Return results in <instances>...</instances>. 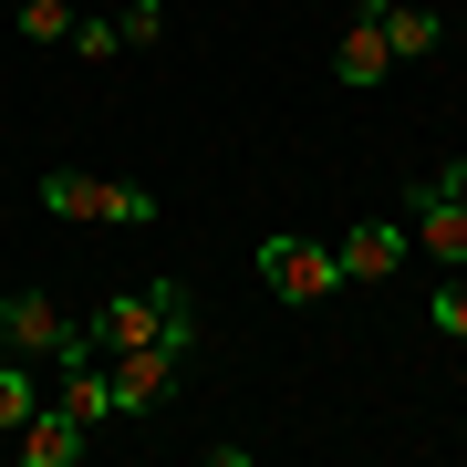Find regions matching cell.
<instances>
[{"instance_id":"1","label":"cell","mask_w":467,"mask_h":467,"mask_svg":"<svg viewBox=\"0 0 467 467\" xmlns=\"http://www.w3.org/2000/svg\"><path fill=\"white\" fill-rule=\"evenodd\" d=\"M84 322H94V343H104V353L156 343V333H167V343H198V301H187L177 270H156V281H135V291H104Z\"/></svg>"},{"instance_id":"2","label":"cell","mask_w":467,"mask_h":467,"mask_svg":"<svg viewBox=\"0 0 467 467\" xmlns=\"http://www.w3.org/2000/svg\"><path fill=\"white\" fill-rule=\"evenodd\" d=\"M250 270L291 301V312H312V301H333V291H343V260L322 250V239H291V229H281V239H260V250H250Z\"/></svg>"},{"instance_id":"3","label":"cell","mask_w":467,"mask_h":467,"mask_svg":"<svg viewBox=\"0 0 467 467\" xmlns=\"http://www.w3.org/2000/svg\"><path fill=\"white\" fill-rule=\"evenodd\" d=\"M177 353L187 343H125V353H104V374H115V416H156V405L177 395Z\"/></svg>"},{"instance_id":"4","label":"cell","mask_w":467,"mask_h":467,"mask_svg":"<svg viewBox=\"0 0 467 467\" xmlns=\"http://www.w3.org/2000/svg\"><path fill=\"white\" fill-rule=\"evenodd\" d=\"M63 333H73V312H63L52 291H32V281L0 291V353H42V364H52V353H63Z\"/></svg>"},{"instance_id":"5","label":"cell","mask_w":467,"mask_h":467,"mask_svg":"<svg viewBox=\"0 0 467 467\" xmlns=\"http://www.w3.org/2000/svg\"><path fill=\"white\" fill-rule=\"evenodd\" d=\"M405 250H416V239H405V218H353L333 260H343V281H395Z\"/></svg>"},{"instance_id":"6","label":"cell","mask_w":467,"mask_h":467,"mask_svg":"<svg viewBox=\"0 0 467 467\" xmlns=\"http://www.w3.org/2000/svg\"><path fill=\"white\" fill-rule=\"evenodd\" d=\"M405 239H416V250H436L447 270H467V208L447 198V187H416V198H405Z\"/></svg>"},{"instance_id":"7","label":"cell","mask_w":467,"mask_h":467,"mask_svg":"<svg viewBox=\"0 0 467 467\" xmlns=\"http://www.w3.org/2000/svg\"><path fill=\"white\" fill-rule=\"evenodd\" d=\"M353 11L384 32V52H395V63H426V52H447V21H436V11H405V0H353Z\"/></svg>"},{"instance_id":"8","label":"cell","mask_w":467,"mask_h":467,"mask_svg":"<svg viewBox=\"0 0 467 467\" xmlns=\"http://www.w3.org/2000/svg\"><path fill=\"white\" fill-rule=\"evenodd\" d=\"M84 457V416H73V405H32V416H21V467H73Z\"/></svg>"},{"instance_id":"9","label":"cell","mask_w":467,"mask_h":467,"mask_svg":"<svg viewBox=\"0 0 467 467\" xmlns=\"http://www.w3.org/2000/svg\"><path fill=\"white\" fill-rule=\"evenodd\" d=\"M384 73H395V52H384V32H374L364 11H353L343 32H333V84H353V94H374Z\"/></svg>"},{"instance_id":"10","label":"cell","mask_w":467,"mask_h":467,"mask_svg":"<svg viewBox=\"0 0 467 467\" xmlns=\"http://www.w3.org/2000/svg\"><path fill=\"white\" fill-rule=\"evenodd\" d=\"M52 405H73L84 426H104V416H115V374H104V364H63V384H52Z\"/></svg>"},{"instance_id":"11","label":"cell","mask_w":467,"mask_h":467,"mask_svg":"<svg viewBox=\"0 0 467 467\" xmlns=\"http://www.w3.org/2000/svg\"><path fill=\"white\" fill-rule=\"evenodd\" d=\"M32 198H42L52 218H104V177H84V167H52Z\"/></svg>"},{"instance_id":"12","label":"cell","mask_w":467,"mask_h":467,"mask_svg":"<svg viewBox=\"0 0 467 467\" xmlns=\"http://www.w3.org/2000/svg\"><path fill=\"white\" fill-rule=\"evenodd\" d=\"M104 218H115V229H156V218H167V198H156V187H125V177H104Z\"/></svg>"},{"instance_id":"13","label":"cell","mask_w":467,"mask_h":467,"mask_svg":"<svg viewBox=\"0 0 467 467\" xmlns=\"http://www.w3.org/2000/svg\"><path fill=\"white\" fill-rule=\"evenodd\" d=\"M115 32H125V52H156V42H167V0H125Z\"/></svg>"},{"instance_id":"14","label":"cell","mask_w":467,"mask_h":467,"mask_svg":"<svg viewBox=\"0 0 467 467\" xmlns=\"http://www.w3.org/2000/svg\"><path fill=\"white\" fill-rule=\"evenodd\" d=\"M21 42H73V0H21Z\"/></svg>"},{"instance_id":"15","label":"cell","mask_w":467,"mask_h":467,"mask_svg":"<svg viewBox=\"0 0 467 467\" xmlns=\"http://www.w3.org/2000/svg\"><path fill=\"white\" fill-rule=\"evenodd\" d=\"M42 405V384H32V364H0V426L21 436V416Z\"/></svg>"},{"instance_id":"16","label":"cell","mask_w":467,"mask_h":467,"mask_svg":"<svg viewBox=\"0 0 467 467\" xmlns=\"http://www.w3.org/2000/svg\"><path fill=\"white\" fill-rule=\"evenodd\" d=\"M73 52H84V63H115L125 32H115V21H73Z\"/></svg>"},{"instance_id":"17","label":"cell","mask_w":467,"mask_h":467,"mask_svg":"<svg viewBox=\"0 0 467 467\" xmlns=\"http://www.w3.org/2000/svg\"><path fill=\"white\" fill-rule=\"evenodd\" d=\"M436 333H447V343H467V281H447V291H436Z\"/></svg>"},{"instance_id":"18","label":"cell","mask_w":467,"mask_h":467,"mask_svg":"<svg viewBox=\"0 0 467 467\" xmlns=\"http://www.w3.org/2000/svg\"><path fill=\"white\" fill-rule=\"evenodd\" d=\"M436 187H447V198H457V208H467V156H457V167H447V177H436Z\"/></svg>"}]
</instances>
